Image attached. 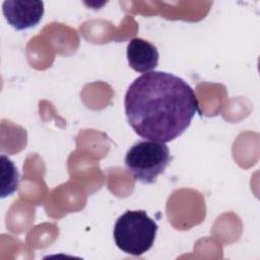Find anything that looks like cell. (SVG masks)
<instances>
[{
  "label": "cell",
  "mask_w": 260,
  "mask_h": 260,
  "mask_svg": "<svg viewBox=\"0 0 260 260\" xmlns=\"http://www.w3.org/2000/svg\"><path fill=\"white\" fill-rule=\"evenodd\" d=\"M124 108L138 136L164 143L181 136L200 113L194 89L181 77L162 71L138 76L126 91Z\"/></svg>",
  "instance_id": "6da1fadb"
},
{
  "label": "cell",
  "mask_w": 260,
  "mask_h": 260,
  "mask_svg": "<svg viewBox=\"0 0 260 260\" xmlns=\"http://www.w3.org/2000/svg\"><path fill=\"white\" fill-rule=\"evenodd\" d=\"M158 225L144 210H127L114 225L116 246L124 253L140 256L153 245Z\"/></svg>",
  "instance_id": "7a4b0ae2"
},
{
  "label": "cell",
  "mask_w": 260,
  "mask_h": 260,
  "mask_svg": "<svg viewBox=\"0 0 260 260\" xmlns=\"http://www.w3.org/2000/svg\"><path fill=\"white\" fill-rule=\"evenodd\" d=\"M171 162V153L164 142L144 140L127 151L125 165L133 178L142 184H152Z\"/></svg>",
  "instance_id": "3957f363"
},
{
  "label": "cell",
  "mask_w": 260,
  "mask_h": 260,
  "mask_svg": "<svg viewBox=\"0 0 260 260\" xmlns=\"http://www.w3.org/2000/svg\"><path fill=\"white\" fill-rule=\"evenodd\" d=\"M2 11L7 22L17 30L36 26L44 15L43 1L6 0L2 4Z\"/></svg>",
  "instance_id": "277c9868"
},
{
  "label": "cell",
  "mask_w": 260,
  "mask_h": 260,
  "mask_svg": "<svg viewBox=\"0 0 260 260\" xmlns=\"http://www.w3.org/2000/svg\"><path fill=\"white\" fill-rule=\"evenodd\" d=\"M159 54L154 45L140 38L132 39L127 46L129 66L137 71L146 73L158 65Z\"/></svg>",
  "instance_id": "5b68a950"
},
{
  "label": "cell",
  "mask_w": 260,
  "mask_h": 260,
  "mask_svg": "<svg viewBox=\"0 0 260 260\" xmlns=\"http://www.w3.org/2000/svg\"><path fill=\"white\" fill-rule=\"evenodd\" d=\"M1 197L12 195L18 187L19 174L13 161L1 154Z\"/></svg>",
  "instance_id": "8992f818"
}]
</instances>
